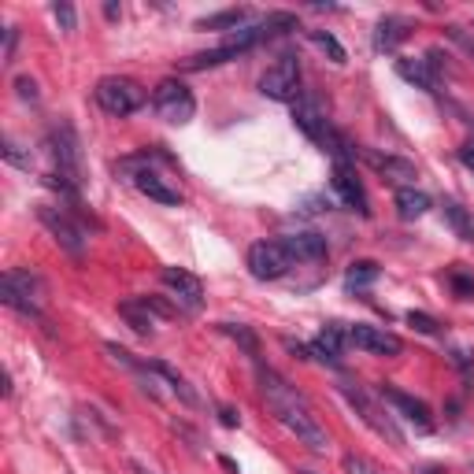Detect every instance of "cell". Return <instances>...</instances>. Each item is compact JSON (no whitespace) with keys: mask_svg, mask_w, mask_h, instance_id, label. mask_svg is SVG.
Listing matches in <instances>:
<instances>
[{"mask_svg":"<svg viewBox=\"0 0 474 474\" xmlns=\"http://www.w3.org/2000/svg\"><path fill=\"white\" fill-rule=\"evenodd\" d=\"M0 152H5V160L12 163V167H23V171H30V167H33V156L30 152H23L12 138H5V145H0Z\"/></svg>","mask_w":474,"mask_h":474,"instance_id":"4dcf8cb0","label":"cell"},{"mask_svg":"<svg viewBox=\"0 0 474 474\" xmlns=\"http://www.w3.org/2000/svg\"><path fill=\"white\" fill-rule=\"evenodd\" d=\"M282 242H286L293 263H319V260H326V237L315 233V230L289 233V237H282Z\"/></svg>","mask_w":474,"mask_h":474,"instance_id":"e0dca14e","label":"cell"},{"mask_svg":"<svg viewBox=\"0 0 474 474\" xmlns=\"http://www.w3.org/2000/svg\"><path fill=\"white\" fill-rule=\"evenodd\" d=\"M119 171H123V175H130L133 189L145 193L149 200H156V205H182L178 186H171V182H167L160 171H152L149 156H130V160H123V163H119Z\"/></svg>","mask_w":474,"mask_h":474,"instance_id":"5b68a950","label":"cell"},{"mask_svg":"<svg viewBox=\"0 0 474 474\" xmlns=\"http://www.w3.org/2000/svg\"><path fill=\"white\" fill-rule=\"evenodd\" d=\"M219 419H223L226 426H237V423H242V415H237L233 408H219Z\"/></svg>","mask_w":474,"mask_h":474,"instance_id":"74e56055","label":"cell"},{"mask_svg":"<svg viewBox=\"0 0 474 474\" xmlns=\"http://www.w3.org/2000/svg\"><path fill=\"white\" fill-rule=\"evenodd\" d=\"M342 397L352 404L356 415H360L370 430H375L378 437H386L389 445H404V430L397 426V419H393L386 408H378V400L370 397V393H363V389H360V386H352V382H342Z\"/></svg>","mask_w":474,"mask_h":474,"instance_id":"8992f818","label":"cell"},{"mask_svg":"<svg viewBox=\"0 0 474 474\" xmlns=\"http://www.w3.org/2000/svg\"><path fill=\"white\" fill-rule=\"evenodd\" d=\"M378 400L389 404L393 415L408 419L419 433H430V430H433V415H430V408H426V400H419V397H412V393H404V389H393V386H382V389H378Z\"/></svg>","mask_w":474,"mask_h":474,"instance_id":"4fadbf2b","label":"cell"},{"mask_svg":"<svg viewBox=\"0 0 474 474\" xmlns=\"http://www.w3.org/2000/svg\"><path fill=\"white\" fill-rule=\"evenodd\" d=\"M52 15H56V23H59L63 30H75V26H78V19H75V8L67 5V0H59V5H52Z\"/></svg>","mask_w":474,"mask_h":474,"instance_id":"d6a6232c","label":"cell"},{"mask_svg":"<svg viewBox=\"0 0 474 474\" xmlns=\"http://www.w3.org/2000/svg\"><path fill=\"white\" fill-rule=\"evenodd\" d=\"M152 108H156L160 119L182 126V123L193 119L196 100H193V93H189L186 82H178V78H163V82L156 86V93H152Z\"/></svg>","mask_w":474,"mask_h":474,"instance_id":"9c48e42d","label":"cell"},{"mask_svg":"<svg viewBox=\"0 0 474 474\" xmlns=\"http://www.w3.org/2000/svg\"><path fill=\"white\" fill-rule=\"evenodd\" d=\"M219 330L223 333H230L237 345H242L249 356H260V342H256V333L249 330V326H242V323H219Z\"/></svg>","mask_w":474,"mask_h":474,"instance_id":"83f0119b","label":"cell"},{"mask_svg":"<svg viewBox=\"0 0 474 474\" xmlns=\"http://www.w3.org/2000/svg\"><path fill=\"white\" fill-rule=\"evenodd\" d=\"M49 160H52V171H49V186L59 189L71 205H78V193H82V141L71 123H56L49 130Z\"/></svg>","mask_w":474,"mask_h":474,"instance_id":"3957f363","label":"cell"},{"mask_svg":"<svg viewBox=\"0 0 474 474\" xmlns=\"http://www.w3.org/2000/svg\"><path fill=\"white\" fill-rule=\"evenodd\" d=\"M412 33V19L404 15H382L378 26H375V49L378 52H397Z\"/></svg>","mask_w":474,"mask_h":474,"instance_id":"d6986e66","label":"cell"},{"mask_svg":"<svg viewBox=\"0 0 474 474\" xmlns=\"http://www.w3.org/2000/svg\"><path fill=\"white\" fill-rule=\"evenodd\" d=\"M0 300L26 319H41L45 300H49V286L41 275H33V270L12 267V270H5V282H0Z\"/></svg>","mask_w":474,"mask_h":474,"instance_id":"277c9868","label":"cell"},{"mask_svg":"<svg viewBox=\"0 0 474 474\" xmlns=\"http://www.w3.org/2000/svg\"><path fill=\"white\" fill-rule=\"evenodd\" d=\"M452 363H456V367L463 370V378H467V382L474 378V360H470V356H467L463 349H452Z\"/></svg>","mask_w":474,"mask_h":474,"instance_id":"d590c367","label":"cell"},{"mask_svg":"<svg viewBox=\"0 0 474 474\" xmlns=\"http://www.w3.org/2000/svg\"><path fill=\"white\" fill-rule=\"evenodd\" d=\"M312 41H315L323 52H330V59H333V63H345V49L337 45V38H333V33H323V30H315V33H312Z\"/></svg>","mask_w":474,"mask_h":474,"instance_id":"1f68e13d","label":"cell"},{"mask_svg":"<svg viewBox=\"0 0 474 474\" xmlns=\"http://www.w3.org/2000/svg\"><path fill=\"white\" fill-rule=\"evenodd\" d=\"M149 370H152V375L160 378V382H167V386H171V393L182 400V404H189V408H196V404H200V397L193 393V386L178 375V370L171 367V363H163V360H149Z\"/></svg>","mask_w":474,"mask_h":474,"instance_id":"603a6c76","label":"cell"},{"mask_svg":"<svg viewBox=\"0 0 474 474\" xmlns=\"http://www.w3.org/2000/svg\"><path fill=\"white\" fill-rule=\"evenodd\" d=\"M378 278V263L375 260H356L349 270H345V289H363Z\"/></svg>","mask_w":474,"mask_h":474,"instance_id":"4316f807","label":"cell"},{"mask_svg":"<svg viewBox=\"0 0 474 474\" xmlns=\"http://www.w3.org/2000/svg\"><path fill=\"white\" fill-rule=\"evenodd\" d=\"M349 345H356L360 352H370V356H389V360L404 352V342L397 333H389L382 326H363V323L349 326Z\"/></svg>","mask_w":474,"mask_h":474,"instance_id":"9a60e30c","label":"cell"},{"mask_svg":"<svg viewBox=\"0 0 474 474\" xmlns=\"http://www.w3.org/2000/svg\"><path fill=\"white\" fill-rule=\"evenodd\" d=\"M345 342H349V330L342 323H326V330H319V337L312 342V356H319L326 363H337L345 352Z\"/></svg>","mask_w":474,"mask_h":474,"instance_id":"ffe728a7","label":"cell"},{"mask_svg":"<svg viewBox=\"0 0 474 474\" xmlns=\"http://www.w3.org/2000/svg\"><path fill=\"white\" fill-rule=\"evenodd\" d=\"M133 474H152L149 467H141V463H133Z\"/></svg>","mask_w":474,"mask_h":474,"instance_id":"b9f144b4","label":"cell"},{"mask_svg":"<svg viewBox=\"0 0 474 474\" xmlns=\"http://www.w3.org/2000/svg\"><path fill=\"white\" fill-rule=\"evenodd\" d=\"M415 474H445V470L433 467V463H426V467H415Z\"/></svg>","mask_w":474,"mask_h":474,"instance_id":"ab89813d","label":"cell"},{"mask_svg":"<svg viewBox=\"0 0 474 474\" xmlns=\"http://www.w3.org/2000/svg\"><path fill=\"white\" fill-rule=\"evenodd\" d=\"M119 315L126 319V326L133 330V333H141V337H152V330H156V312L145 304V296H130V300H123L119 304Z\"/></svg>","mask_w":474,"mask_h":474,"instance_id":"44dd1931","label":"cell"},{"mask_svg":"<svg viewBox=\"0 0 474 474\" xmlns=\"http://www.w3.org/2000/svg\"><path fill=\"white\" fill-rule=\"evenodd\" d=\"M408 323H412L419 333H437V319H430L426 312H408Z\"/></svg>","mask_w":474,"mask_h":474,"instance_id":"836d02e7","label":"cell"},{"mask_svg":"<svg viewBox=\"0 0 474 474\" xmlns=\"http://www.w3.org/2000/svg\"><path fill=\"white\" fill-rule=\"evenodd\" d=\"M38 219H41V226L56 237V245H59L67 256H75V260L86 256V233H82V226L71 219V212H67V208L41 205V208H38Z\"/></svg>","mask_w":474,"mask_h":474,"instance_id":"30bf717a","label":"cell"},{"mask_svg":"<svg viewBox=\"0 0 474 474\" xmlns=\"http://www.w3.org/2000/svg\"><path fill=\"white\" fill-rule=\"evenodd\" d=\"M296 26H300V23H296L293 12H270L267 19L249 23V26H242L237 33H230V38H226L219 49H208V52L189 56V59H186V71H208V67H219V63H226V59H237L242 52H249V49L270 41V38H278V33H289V30H296Z\"/></svg>","mask_w":474,"mask_h":474,"instance_id":"7a4b0ae2","label":"cell"},{"mask_svg":"<svg viewBox=\"0 0 474 474\" xmlns=\"http://www.w3.org/2000/svg\"><path fill=\"white\" fill-rule=\"evenodd\" d=\"M460 163L467 167V171H474V145H467V149H460Z\"/></svg>","mask_w":474,"mask_h":474,"instance_id":"f35d334b","label":"cell"},{"mask_svg":"<svg viewBox=\"0 0 474 474\" xmlns=\"http://www.w3.org/2000/svg\"><path fill=\"white\" fill-rule=\"evenodd\" d=\"M345 474H386L378 463H370L367 456H356V452H345Z\"/></svg>","mask_w":474,"mask_h":474,"instance_id":"f546056e","label":"cell"},{"mask_svg":"<svg viewBox=\"0 0 474 474\" xmlns=\"http://www.w3.org/2000/svg\"><path fill=\"white\" fill-rule=\"evenodd\" d=\"M445 223L456 230V237H463V242H474V215L456 205V200H445Z\"/></svg>","mask_w":474,"mask_h":474,"instance_id":"484cf974","label":"cell"},{"mask_svg":"<svg viewBox=\"0 0 474 474\" xmlns=\"http://www.w3.org/2000/svg\"><path fill=\"white\" fill-rule=\"evenodd\" d=\"M289 267H293V256H289L282 237H275V242H256L249 249V270L260 282H278L282 275H289Z\"/></svg>","mask_w":474,"mask_h":474,"instance_id":"8fae6325","label":"cell"},{"mask_svg":"<svg viewBox=\"0 0 474 474\" xmlns=\"http://www.w3.org/2000/svg\"><path fill=\"white\" fill-rule=\"evenodd\" d=\"M160 282L171 289V296H175V304H178L182 312L196 315L200 308H205V286H200V278L189 275V270H182V267H163V270H160Z\"/></svg>","mask_w":474,"mask_h":474,"instance_id":"7c38bea8","label":"cell"},{"mask_svg":"<svg viewBox=\"0 0 474 474\" xmlns=\"http://www.w3.org/2000/svg\"><path fill=\"white\" fill-rule=\"evenodd\" d=\"M260 389H263L267 408L275 412V419L296 437L300 445H308L312 452H326V449H330L326 430H323V423L315 419L308 397H304L296 386H289V382L278 375V370L260 367Z\"/></svg>","mask_w":474,"mask_h":474,"instance_id":"6da1fadb","label":"cell"},{"mask_svg":"<svg viewBox=\"0 0 474 474\" xmlns=\"http://www.w3.org/2000/svg\"><path fill=\"white\" fill-rule=\"evenodd\" d=\"M333 193L342 196L345 208H352V212H360V215H370L367 193H363V186H360V178H356V167H352V163H333Z\"/></svg>","mask_w":474,"mask_h":474,"instance_id":"2e32d148","label":"cell"},{"mask_svg":"<svg viewBox=\"0 0 474 474\" xmlns=\"http://www.w3.org/2000/svg\"><path fill=\"white\" fill-rule=\"evenodd\" d=\"M393 205H397V215L400 219H423L430 212V196L423 189H412V186H400L397 196H393Z\"/></svg>","mask_w":474,"mask_h":474,"instance_id":"cb8c5ba5","label":"cell"},{"mask_svg":"<svg viewBox=\"0 0 474 474\" xmlns=\"http://www.w3.org/2000/svg\"><path fill=\"white\" fill-rule=\"evenodd\" d=\"M293 123L296 130L304 133V138H312V141H326V133H330V119H326V108H323V100L315 93H300L296 96V105H293Z\"/></svg>","mask_w":474,"mask_h":474,"instance_id":"5bb4252c","label":"cell"},{"mask_svg":"<svg viewBox=\"0 0 474 474\" xmlns=\"http://www.w3.org/2000/svg\"><path fill=\"white\" fill-rule=\"evenodd\" d=\"M249 19H252L249 8H226V12H219V15L200 19L196 30H233V33H237L242 26H249Z\"/></svg>","mask_w":474,"mask_h":474,"instance_id":"d4e9b609","label":"cell"},{"mask_svg":"<svg viewBox=\"0 0 474 474\" xmlns=\"http://www.w3.org/2000/svg\"><path fill=\"white\" fill-rule=\"evenodd\" d=\"M96 105L115 119H126L145 105V89L130 78H100L96 82Z\"/></svg>","mask_w":474,"mask_h":474,"instance_id":"ba28073f","label":"cell"},{"mask_svg":"<svg viewBox=\"0 0 474 474\" xmlns=\"http://www.w3.org/2000/svg\"><path fill=\"white\" fill-rule=\"evenodd\" d=\"M397 75L404 82H412L415 89H426V93H437V71L430 67V59H397Z\"/></svg>","mask_w":474,"mask_h":474,"instance_id":"7402d4cb","label":"cell"},{"mask_svg":"<svg viewBox=\"0 0 474 474\" xmlns=\"http://www.w3.org/2000/svg\"><path fill=\"white\" fill-rule=\"evenodd\" d=\"M260 93L278 100V105H289V100L296 105V96H300V56L286 52V56H278L275 63H270L263 71V78H260Z\"/></svg>","mask_w":474,"mask_h":474,"instance_id":"52a82bcc","label":"cell"},{"mask_svg":"<svg viewBox=\"0 0 474 474\" xmlns=\"http://www.w3.org/2000/svg\"><path fill=\"white\" fill-rule=\"evenodd\" d=\"M15 93H19L23 100H38V82H33L30 75H19V78H15Z\"/></svg>","mask_w":474,"mask_h":474,"instance_id":"e575fe53","label":"cell"},{"mask_svg":"<svg viewBox=\"0 0 474 474\" xmlns=\"http://www.w3.org/2000/svg\"><path fill=\"white\" fill-rule=\"evenodd\" d=\"M360 156L375 167L378 175H386L389 182H415L419 171H415V163L412 160H400V156H382V152H370V149H360Z\"/></svg>","mask_w":474,"mask_h":474,"instance_id":"ac0fdd59","label":"cell"},{"mask_svg":"<svg viewBox=\"0 0 474 474\" xmlns=\"http://www.w3.org/2000/svg\"><path fill=\"white\" fill-rule=\"evenodd\" d=\"M300 474H315V470H300Z\"/></svg>","mask_w":474,"mask_h":474,"instance_id":"7bdbcfd3","label":"cell"},{"mask_svg":"<svg viewBox=\"0 0 474 474\" xmlns=\"http://www.w3.org/2000/svg\"><path fill=\"white\" fill-rule=\"evenodd\" d=\"M449 286H452V293H456L460 300H474V278L467 275V270L452 267V270H449Z\"/></svg>","mask_w":474,"mask_h":474,"instance_id":"f1b7e54d","label":"cell"},{"mask_svg":"<svg viewBox=\"0 0 474 474\" xmlns=\"http://www.w3.org/2000/svg\"><path fill=\"white\" fill-rule=\"evenodd\" d=\"M470 474H474V463H470Z\"/></svg>","mask_w":474,"mask_h":474,"instance_id":"ee69618b","label":"cell"},{"mask_svg":"<svg viewBox=\"0 0 474 474\" xmlns=\"http://www.w3.org/2000/svg\"><path fill=\"white\" fill-rule=\"evenodd\" d=\"M15 45H19V30H15V26H8V30H5V63H12Z\"/></svg>","mask_w":474,"mask_h":474,"instance_id":"8d00e7d4","label":"cell"},{"mask_svg":"<svg viewBox=\"0 0 474 474\" xmlns=\"http://www.w3.org/2000/svg\"><path fill=\"white\" fill-rule=\"evenodd\" d=\"M105 12H108V19H119V15H123V8H119V5H108Z\"/></svg>","mask_w":474,"mask_h":474,"instance_id":"60d3db41","label":"cell"}]
</instances>
